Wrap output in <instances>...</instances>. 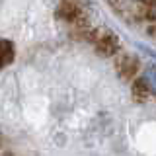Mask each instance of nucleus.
<instances>
[{"mask_svg": "<svg viewBox=\"0 0 156 156\" xmlns=\"http://www.w3.org/2000/svg\"><path fill=\"white\" fill-rule=\"evenodd\" d=\"M57 16L68 22L72 27L76 29H86L88 31V16L82 10V4L76 2H62L57 6Z\"/></svg>", "mask_w": 156, "mask_h": 156, "instance_id": "2", "label": "nucleus"}, {"mask_svg": "<svg viewBox=\"0 0 156 156\" xmlns=\"http://www.w3.org/2000/svg\"><path fill=\"white\" fill-rule=\"evenodd\" d=\"M4 156H14V154H4Z\"/></svg>", "mask_w": 156, "mask_h": 156, "instance_id": "7", "label": "nucleus"}, {"mask_svg": "<svg viewBox=\"0 0 156 156\" xmlns=\"http://www.w3.org/2000/svg\"><path fill=\"white\" fill-rule=\"evenodd\" d=\"M88 39L96 47L98 55H101V57H113L119 51V39L109 29H90Z\"/></svg>", "mask_w": 156, "mask_h": 156, "instance_id": "1", "label": "nucleus"}, {"mask_svg": "<svg viewBox=\"0 0 156 156\" xmlns=\"http://www.w3.org/2000/svg\"><path fill=\"white\" fill-rule=\"evenodd\" d=\"M133 96H135V100H139V101H144L146 98L150 96V90H148V86H146V82L143 80V76L136 78L133 82Z\"/></svg>", "mask_w": 156, "mask_h": 156, "instance_id": "5", "label": "nucleus"}, {"mask_svg": "<svg viewBox=\"0 0 156 156\" xmlns=\"http://www.w3.org/2000/svg\"><path fill=\"white\" fill-rule=\"evenodd\" d=\"M115 66H117V72H119L121 78L131 80L133 76H136V70H139V61H136L133 55H123L119 61L115 62Z\"/></svg>", "mask_w": 156, "mask_h": 156, "instance_id": "3", "label": "nucleus"}, {"mask_svg": "<svg viewBox=\"0 0 156 156\" xmlns=\"http://www.w3.org/2000/svg\"><path fill=\"white\" fill-rule=\"evenodd\" d=\"M143 80L146 82V86H148L150 94L156 96V65H152V66L146 68L144 74H143Z\"/></svg>", "mask_w": 156, "mask_h": 156, "instance_id": "6", "label": "nucleus"}, {"mask_svg": "<svg viewBox=\"0 0 156 156\" xmlns=\"http://www.w3.org/2000/svg\"><path fill=\"white\" fill-rule=\"evenodd\" d=\"M2 68H6L8 65H12L14 62V57H16V51H14V43L10 41V39H2Z\"/></svg>", "mask_w": 156, "mask_h": 156, "instance_id": "4", "label": "nucleus"}]
</instances>
